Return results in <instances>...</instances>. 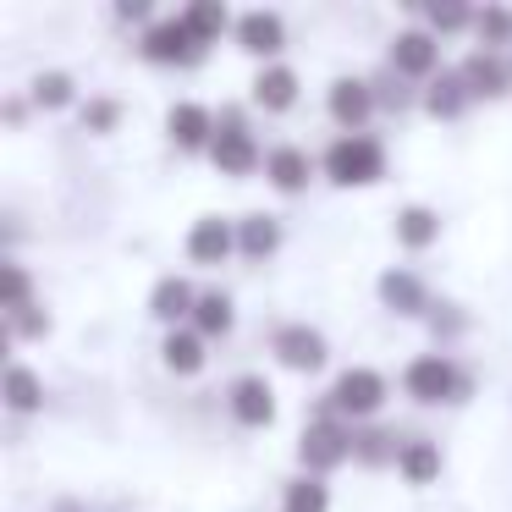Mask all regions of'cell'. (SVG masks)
<instances>
[{"mask_svg": "<svg viewBox=\"0 0 512 512\" xmlns=\"http://www.w3.org/2000/svg\"><path fill=\"white\" fill-rule=\"evenodd\" d=\"M325 177L336 182V188H369V182L386 177V149L375 144L369 133H342L331 149H325Z\"/></svg>", "mask_w": 512, "mask_h": 512, "instance_id": "cell-1", "label": "cell"}, {"mask_svg": "<svg viewBox=\"0 0 512 512\" xmlns=\"http://www.w3.org/2000/svg\"><path fill=\"white\" fill-rule=\"evenodd\" d=\"M402 386H408V397H413V402H424V408L463 397V375H457V364H452L446 353H424V358H413V364L402 369Z\"/></svg>", "mask_w": 512, "mask_h": 512, "instance_id": "cell-2", "label": "cell"}, {"mask_svg": "<svg viewBox=\"0 0 512 512\" xmlns=\"http://www.w3.org/2000/svg\"><path fill=\"white\" fill-rule=\"evenodd\" d=\"M138 50H144V61H155V67H193V61L204 56V45L193 39V28L182 23V17L149 23L144 39H138Z\"/></svg>", "mask_w": 512, "mask_h": 512, "instance_id": "cell-3", "label": "cell"}, {"mask_svg": "<svg viewBox=\"0 0 512 512\" xmlns=\"http://www.w3.org/2000/svg\"><path fill=\"white\" fill-rule=\"evenodd\" d=\"M380 402H386V375L369 364H353L336 375L331 386V413H347V419H369V413H380Z\"/></svg>", "mask_w": 512, "mask_h": 512, "instance_id": "cell-4", "label": "cell"}, {"mask_svg": "<svg viewBox=\"0 0 512 512\" xmlns=\"http://www.w3.org/2000/svg\"><path fill=\"white\" fill-rule=\"evenodd\" d=\"M353 457V430H342V424L325 413V419H314L309 430H303V441H298V463L309 468L314 479L325 474V468H336V463H347Z\"/></svg>", "mask_w": 512, "mask_h": 512, "instance_id": "cell-5", "label": "cell"}, {"mask_svg": "<svg viewBox=\"0 0 512 512\" xmlns=\"http://www.w3.org/2000/svg\"><path fill=\"white\" fill-rule=\"evenodd\" d=\"M226 402H232V419L248 424V430H265V424L276 419V386H270L265 375H237L232 391H226Z\"/></svg>", "mask_w": 512, "mask_h": 512, "instance_id": "cell-6", "label": "cell"}, {"mask_svg": "<svg viewBox=\"0 0 512 512\" xmlns=\"http://www.w3.org/2000/svg\"><path fill=\"white\" fill-rule=\"evenodd\" d=\"M166 133H171V144L177 149H210L215 144V116H210V105H199V100H177L166 111Z\"/></svg>", "mask_w": 512, "mask_h": 512, "instance_id": "cell-7", "label": "cell"}, {"mask_svg": "<svg viewBox=\"0 0 512 512\" xmlns=\"http://www.w3.org/2000/svg\"><path fill=\"white\" fill-rule=\"evenodd\" d=\"M210 160L226 171V177H248V171H259V166H265V155H259L254 133H248V127H237V122H226L221 133H215Z\"/></svg>", "mask_w": 512, "mask_h": 512, "instance_id": "cell-8", "label": "cell"}, {"mask_svg": "<svg viewBox=\"0 0 512 512\" xmlns=\"http://www.w3.org/2000/svg\"><path fill=\"white\" fill-rule=\"evenodd\" d=\"M435 61H441V45H435V34H424V28H402V34L391 39V72H402V78H430Z\"/></svg>", "mask_w": 512, "mask_h": 512, "instance_id": "cell-9", "label": "cell"}, {"mask_svg": "<svg viewBox=\"0 0 512 512\" xmlns=\"http://www.w3.org/2000/svg\"><path fill=\"white\" fill-rule=\"evenodd\" d=\"M270 353H276L287 369L309 375V369H320V364H325V336H320V331H309V325H281L276 342H270Z\"/></svg>", "mask_w": 512, "mask_h": 512, "instance_id": "cell-10", "label": "cell"}, {"mask_svg": "<svg viewBox=\"0 0 512 512\" xmlns=\"http://www.w3.org/2000/svg\"><path fill=\"white\" fill-rule=\"evenodd\" d=\"M232 248H237V226L232 221H221V215L193 221V232H188V259L193 265H221Z\"/></svg>", "mask_w": 512, "mask_h": 512, "instance_id": "cell-11", "label": "cell"}, {"mask_svg": "<svg viewBox=\"0 0 512 512\" xmlns=\"http://www.w3.org/2000/svg\"><path fill=\"white\" fill-rule=\"evenodd\" d=\"M331 116H336V127L358 133V127L375 116V89H369L364 78H336L331 83Z\"/></svg>", "mask_w": 512, "mask_h": 512, "instance_id": "cell-12", "label": "cell"}, {"mask_svg": "<svg viewBox=\"0 0 512 512\" xmlns=\"http://www.w3.org/2000/svg\"><path fill=\"white\" fill-rule=\"evenodd\" d=\"M265 177H270V188H276V193H298V188H309V177H314L309 149H298V144H276V149L265 155Z\"/></svg>", "mask_w": 512, "mask_h": 512, "instance_id": "cell-13", "label": "cell"}, {"mask_svg": "<svg viewBox=\"0 0 512 512\" xmlns=\"http://www.w3.org/2000/svg\"><path fill=\"white\" fill-rule=\"evenodd\" d=\"M232 34L248 56H281V45H287V28H281L276 12H243Z\"/></svg>", "mask_w": 512, "mask_h": 512, "instance_id": "cell-14", "label": "cell"}, {"mask_svg": "<svg viewBox=\"0 0 512 512\" xmlns=\"http://www.w3.org/2000/svg\"><path fill=\"white\" fill-rule=\"evenodd\" d=\"M457 72H463V83H468L474 100H501V94L512 89V72L501 67V56H490V50H474Z\"/></svg>", "mask_w": 512, "mask_h": 512, "instance_id": "cell-15", "label": "cell"}, {"mask_svg": "<svg viewBox=\"0 0 512 512\" xmlns=\"http://www.w3.org/2000/svg\"><path fill=\"white\" fill-rule=\"evenodd\" d=\"M193 309H199V298H193V287L182 276H160L155 281V292H149V314H155L160 325L177 331V320H193Z\"/></svg>", "mask_w": 512, "mask_h": 512, "instance_id": "cell-16", "label": "cell"}, {"mask_svg": "<svg viewBox=\"0 0 512 512\" xmlns=\"http://www.w3.org/2000/svg\"><path fill=\"white\" fill-rule=\"evenodd\" d=\"M380 303H386L391 314H424L430 309V292H424V281L413 276V270H386V276H380Z\"/></svg>", "mask_w": 512, "mask_h": 512, "instance_id": "cell-17", "label": "cell"}, {"mask_svg": "<svg viewBox=\"0 0 512 512\" xmlns=\"http://www.w3.org/2000/svg\"><path fill=\"white\" fill-rule=\"evenodd\" d=\"M254 105L259 111H292V105H298V72L292 67H265L254 78Z\"/></svg>", "mask_w": 512, "mask_h": 512, "instance_id": "cell-18", "label": "cell"}, {"mask_svg": "<svg viewBox=\"0 0 512 512\" xmlns=\"http://www.w3.org/2000/svg\"><path fill=\"white\" fill-rule=\"evenodd\" d=\"M474 100L468 94V83H463V72H441V78L424 89V111L430 116H441V122H452V116H463V105Z\"/></svg>", "mask_w": 512, "mask_h": 512, "instance_id": "cell-19", "label": "cell"}, {"mask_svg": "<svg viewBox=\"0 0 512 512\" xmlns=\"http://www.w3.org/2000/svg\"><path fill=\"white\" fill-rule=\"evenodd\" d=\"M281 248V226H276V215H243L237 221V254H248V259H270Z\"/></svg>", "mask_w": 512, "mask_h": 512, "instance_id": "cell-20", "label": "cell"}, {"mask_svg": "<svg viewBox=\"0 0 512 512\" xmlns=\"http://www.w3.org/2000/svg\"><path fill=\"white\" fill-rule=\"evenodd\" d=\"M441 237V215L430 204H402L397 210V243L402 248H430Z\"/></svg>", "mask_w": 512, "mask_h": 512, "instance_id": "cell-21", "label": "cell"}, {"mask_svg": "<svg viewBox=\"0 0 512 512\" xmlns=\"http://www.w3.org/2000/svg\"><path fill=\"white\" fill-rule=\"evenodd\" d=\"M397 474L408 479V485H430V479H441V446L435 441H402Z\"/></svg>", "mask_w": 512, "mask_h": 512, "instance_id": "cell-22", "label": "cell"}, {"mask_svg": "<svg viewBox=\"0 0 512 512\" xmlns=\"http://www.w3.org/2000/svg\"><path fill=\"white\" fill-rule=\"evenodd\" d=\"M182 23L193 28V39H199V45H215L226 28H237L232 12H226L221 0H199V6H188V12H182Z\"/></svg>", "mask_w": 512, "mask_h": 512, "instance_id": "cell-23", "label": "cell"}, {"mask_svg": "<svg viewBox=\"0 0 512 512\" xmlns=\"http://www.w3.org/2000/svg\"><path fill=\"white\" fill-rule=\"evenodd\" d=\"M232 320H237V309H232L226 292H204L199 309H193V331H199L204 342H210V336H226V331H232Z\"/></svg>", "mask_w": 512, "mask_h": 512, "instance_id": "cell-24", "label": "cell"}, {"mask_svg": "<svg viewBox=\"0 0 512 512\" xmlns=\"http://www.w3.org/2000/svg\"><path fill=\"white\" fill-rule=\"evenodd\" d=\"M39 402H45V380H39L28 364L6 369V408H12V413H34Z\"/></svg>", "mask_w": 512, "mask_h": 512, "instance_id": "cell-25", "label": "cell"}, {"mask_svg": "<svg viewBox=\"0 0 512 512\" xmlns=\"http://www.w3.org/2000/svg\"><path fill=\"white\" fill-rule=\"evenodd\" d=\"M160 353H166V369H177V375H199L204 369V336L199 331H171Z\"/></svg>", "mask_w": 512, "mask_h": 512, "instance_id": "cell-26", "label": "cell"}, {"mask_svg": "<svg viewBox=\"0 0 512 512\" xmlns=\"http://www.w3.org/2000/svg\"><path fill=\"white\" fill-rule=\"evenodd\" d=\"M474 34H479V45L496 56L501 45H512V12L507 6H485V12H474Z\"/></svg>", "mask_w": 512, "mask_h": 512, "instance_id": "cell-27", "label": "cell"}, {"mask_svg": "<svg viewBox=\"0 0 512 512\" xmlns=\"http://www.w3.org/2000/svg\"><path fill=\"white\" fill-rule=\"evenodd\" d=\"M331 507V490H325V479H292L287 496H281V512H325Z\"/></svg>", "mask_w": 512, "mask_h": 512, "instance_id": "cell-28", "label": "cell"}, {"mask_svg": "<svg viewBox=\"0 0 512 512\" xmlns=\"http://www.w3.org/2000/svg\"><path fill=\"white\" fill-rule=\"evenodd\" d=\"M353 457H364V463H397L402 446H397V435H386V430H358L353 435Z\"/></svg>", "mask_w": 512, "mask_h": 512, "instance_id": "cell-29", "label": "cell"}, {"mask_svg": "<svg viewBox=\"0 0 512 512\" xmlns=\"http://www.w3.org/2000/svg\"><path fill=\"white\" fill-rule=\"evenodd\" d=\"M28 292H34V281H28L23 265H0V309L6 314L28 309Z\"/></svg>", "mask_w": 512, "mask_h": 512, "instance_id": "cell-30", "label": "cell"}, {"mask_svg": "<svg viewBox=\"0 0 512 512\" xmlns=\"http://www.w3.org/2000/svg\"><path fill=\"white\" fill-rule=\"evenodd\" d=\"M72 78L67 72H39L34 78V105H45V111H61V105H72Z\"/></svg>", "mask_w": 512, "mask_h": 512, "instance_id": "cell-31", "label": "cell"}, {"mask_svg": "<svg viewBox=\"0 0 512 512\" xmlns=\"http://www.w3.org/2000/svg\"><path fill=\"white\" fill-rule=\"evenodd\" d=\"M116 122H122V105L116 100H89L83 105V127H89V133H116Z\"/></svg>", "mask_w": 512, "mask_h": 512, "instance_id": "cell-32", "label": "cell"}, {"mask_svg": "<svg viewBox=\"0 0 512 512\" xmlns=\"http://www.w3.org/2000/svg\"><path fill=\"white\" fill-rule=\"evenodd\" d=\"M424 17H430V28H435V34H457V28H468V23H474V12H463V6H430Z\"/></svg>", "mask_w": 512, "mask_h": 512, "instance_id": "cell-33", "label": "cell"}, {"mask_svg": "<svg viewBox=\"0 0 512 512\" xmlns=\"http://www.w3.org/2000/svg\"><path fill=\"white\" fill-rule=\"evenodd\" d=\"M6 325H12V336H45L50 331V314H39L34 303H28V309L6 314Z\"/></svg>", "mask_w": 512, "mask_h": 512, "instance_id": "cell-34", "label": "cell"}, {"mask_svg": "<svg viewBox=\"0 0 512 512\" xmlns=\"http://www.w3.org/2000/svg\"><path fill=\"white\" fill-rule=\"evenodd\" d=\"M116 17H122V23H144L149 6H144V0H116Z\"/></svg>", "mask_w": 512, "mask_h": 512, "instance_id": "cell-35", "label": "cell"}]
</instances>
